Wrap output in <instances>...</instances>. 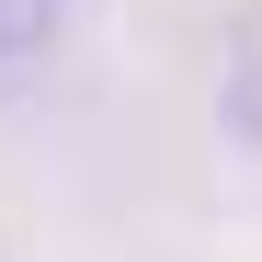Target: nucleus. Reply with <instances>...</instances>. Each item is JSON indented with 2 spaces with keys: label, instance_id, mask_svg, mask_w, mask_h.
<instances>
[{
  "label": "nucleus",
  "instance_id": "obj_1",
  "mask_svg": "<svg viewBox=\"0 0 262 262\" xmlns=\"http://www.w3.org/2000/svg\"><path fill=\"white\" fill-rule=\"evenodd\" d=\"M57 23H69V0H0V57H34Z\"/></svg>",
  "mask_w": 262,
  "mask_h": 262
}]
</instances>
